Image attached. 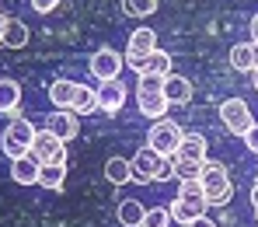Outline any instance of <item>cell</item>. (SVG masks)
Masks as SVG:
<instances>
[{
  "mask_svg": "<svg viewBox=\"0 0 258 227\" xmlns=\"http://www.w3.org/2000/svg\"><path fill=\"white\" fill-rule=\"evenodd\" d=\"M129 164H133V182H136V185L164 182L168 175H174V157L157 154L154 147H140V150H136V157H133Z\"/></svg>",
  "mask_w": 258,
  "mask_h": 227,
  "instance_id": "1",
  "label": "cell"
},
{
  "mask_svg": "<svg viewBox=\"0 0 258 227\" xmlns=\"http://www.w3.org/2000/svg\"><path fill=\"white\" fill-rule=\"evenodd\" d=\"M35 126L25 119V116H14L11 119V126L4 130V136H0V150L14 161V157H25V154H32V143H35Z\"/></svg>",
  "mask_w": 258,
  "mask_h": 227,
  "instance_id": "2",
  "label": "cell"
},
{
  "mask_svg": "<svg viewBox=\"0 0 258 227\" xmlns=\"http://www.w3.org/2000/svg\"><path fill=\"white\" fill-rule=\"evenodd\" d=\"M203 189H206V203L210 206H223L234 196V185L227 179V168L220 161H206L203 164Z\"/></svg>",
  "mask_w": 258,
  "mask_h": 227,
  "instance_id": "3",
  "label": "cell"
},
{
  "mask_svg": "<svg viewBox=\"0 0 258 227\" xmlns=\"http://www.w3.org/2000/svg\"><path fill=\"white\" fill-rule=\"evenodd\" d=\"M181 126L171 123V119H157V123H150V133H147V147H154L157 154H164V157H174L178 154V147H181Z\"/></svg>",
  "mask_w": 258,
  "mask_h": 227,
  "instance_id": "4",
  "label": "cell"
},
{
  "mask_svg": "<svg viewBox=\"0 0 258 227\" xmlns=\"http://www.w3.org/2000/svg\"><path fill=\"white\" fill-rule=\"evenodd\" d=\"M220 119H223V126H227L234 136H244L251 126H255L251 108H248V101H244V98H227V101L220 105Z\"/></svg>",
  "mask_w": 258,
  "mask_h": 227,
  "instance_id": "5",
  "label": "cell"
},
{
  "mask_svg": "<svg viewBox=\"0 0 258 227\" xmlns=\"http://www.w3.org/2000/svg\"><path fill=\"white\" fill-rule=\"evenodd\" d=\"M32 157L39 164H63L67 168V143L59 136H52L49 130H39L35 143H32Z\"/></svg>",
  "mask_w": 258,
  "mask_h": 227,
  "instance_id": "6",
  "label": "cell"
},
{
  "mask_svg": "<svg viewBox=\"0 0 258 227\" xmlns=\"http://www.w3.org/2000/svg\"><path fill=\"white\" fill-rule=\"evenodd\" d=\"M122 63H126V56H119L115 49H98L94 56H91V74H94V81H119V70H122Z\"/></svg>",
  "mask_w": 258,
  "mask_h": 227,
  "instance_id": "7",
  "label": "cell"
},
{
  "mask_svg": "<svg viewBox=\"0 0 258 227\" xmlns=\"http://www.w3.org/2000/svg\"><path fill=\"white\" fill-rule=\"evenodd\" d=\"M45 130L67 143V140H74V136L81 133V116H77L74 108H56V112L49 116V126H45Z\"/></svg>",
  "mask_w": 258,
  "mask_h": 227,
  "instance_id": "8",
  "label": "cell"
},
{
  "mask_svg": "<svg viewBox=\"0 0 258 227\" xmlns=\"http://www.w3.org/2000/svg\"><path fill=\"white\" fill-rule=\"evenodd\" d=\"M136 108H140V116H147V119H164L168 116V108H171V101L164 98V91H136Z\"/></svg>",
  "mask_w": 258,
  "mask_h": 227,
  "instance_id": "9",
  "label": "cell"
},
{
  "mask_svg": "<svg viewBox=\"0 0 258 227\" xmlns=\"http://www.w3.org/2000/svg\"><path fill=\"white\" fill-rule=\"evenodd\" d=\"M154 49H157V32H154V28H136V32L129 35V45H126V63L150 56Z\"/></svg>",
  "mask_w": 258,
  "mask_h": 227,
  "instance_id": "10",
  "label": "cell"
},
{
  "mask_svg": "<svg viewBox=\"0 0 258 227\" xmlns=\"http://www.w3.org/2000/svg\"><path fill=\"white\" fill-rule=\"evenodd\" d=\"M129 67H133L140 77H147V74L168 77V74H171V56H168V52H161V49H154L150 56H143V60H133Z\"/></svg>",
  "mask_w": 258,
  "mask_h": 227,
  "instance_id": "11",
  "label": "cell"
},
{
  "mask_svg": "<svg viewBox=\"0 0 258 227\" xmlns=\"http://www.w3.org/2000/svg\"><path fill=\"white\" fill-rule=\"evenodd\" d=\"M126 105V84L122 81H105L98 88V108L101 112H119Z\"/></svg>",
  "mask_w": 258,
  "mask_h": 227,
  "instance_id": "12",
  "label": "cell"
},
{
  "mask_svg": "<svg viewBox=\"0 0 258 227\" xmlns=\"http://www.w3.org/2000/svg\"><path fill=\"white\" fill-rule=\"evenodd\" d=\"M230 67L237 74H255L258 70V49L255 42H237L230 49Z\"/></svg>",
  "mask_w": 258,
  "mask_h": 227,
  "instance_id": "13",
  "label": "cell"
},
{
  "mask_svg": "<svg viewBox=\"0 0 258 227\" xmlns=\"http://www.w3.org/2000/svg\"><path fill=\"white\" fill-rule=\"evenodd\" d=\"M39 161L32 157V154H25V157H14L11 161V179L18 182V185H39Z\"/></svg>",
  "mask_w": 258,
  "mask_h": 227,
  "instance_id": "14",
  "label": "cell"
},
{
  "mask_svg": "<svg viewBox=\"0 0 258 227\" xmlns=\"http://www.w3.org/2000/svg\"><path fill=\"white\" fill-rule=\"evenodd\" d=\"M206 150H210V143H206L203 133H185L174 157H181V161H206Z\"/></svg>",
  "mask_w": 258,
  "mask_h": 227,
  "instance_id": "15",
  "label": "cell"
},
{
  "mask_svg": "<svg viewBox=\"0 0 258 227\" xmlns=\"http://www.w3.org/2000/svg\"><path fill=\"white\" fill-rule=\"evenodd\" d=\"M171 220L174 224H192V220H199V217H206V203H188V199H171Z\"/></svg>",
  "mask_w": 258,
  "mask_h": 227,
  "instance_id": "16",
  "label": "cell"
},
{
  "mask_svg": "<svg viewBox=\"0 0 258 227\" xmlns=\"http://www.w3.org/2000/svg\"><path fill=\"white\" fill-rule=\"evenodd\" d=\"M77 88H81V84H74V81H67V77H56V81L49 84V98H52V105H56V108H74Z\"/></svg>",
  "mask_w": 258,
  "mask_h": 227,
  "instance_id": "17",
  "label": "cell"
},
{
  "mask_svg": "<svg viewBox=\"0 0 258 227\" xmlns=\"http://www.w3.org/2000/svg\"><path fill=\"white\" fill-rule=\"evenodd\" d=\"M164 98L171 105H185V101H192V84L185 77H178V74H168L164 77Z\"/></svg>",
  "mask_w": 258,
  "mask_h": 227,
  "instance_id": "18",
  "label": "cell"
},
{
  "mask_svg": "<svg viewBox=\"0 0 258 227\" xmlns=\"http://www.w3.org/2000/svg\"><path fill=\"white\" fill-rule=\"evenodd\" d=\"M21 105V84L14 77H0V112H18Z\"/></svg>",
  "mask_w": 258,
  "mask_h": 227,
  "instance_id": "19",
  "label": "cell"
},
{
  "mask_svg": "<svg viewBox=\"0 0 258 227\" xmlns=\"http://www.w3.org/2000/svg\"><path fill=\"white\" fill-rule=\"evenodd\" d=\"M143 217H147V206L140 199H122L119 203V224L122 227H140Z\"/></svg>",
  "mask_w": 258,
  "mask_h": 227,
  "instance_id": "20",
  "label": "cell"
},
{
  "mask_svg": "<svg viewBox=\"0 0 258 227\" xmlns=\"http://www.w3.org/2000/svg\"><path fill=\"white\" fill-rule=\"evenodd\" d=\"M4 45H7V49H25V45H28V25H25V21H18V18H7Z\"/></svg>",
  "mask_w": 258,
  "mask_h": 227,
  "instance_id": "21",
  "label": "cell"
},
{
  "mask_svg": "<svg viewBox=\"0 0 258 227\" xmlns=\"http://www.w3.org/2000/svg\"><path fill=\"white\" fill-rule=\"evenodd\" d=\"M105 179L112 182V185H126V182H133V164H129L126 157H108Z\"/></svg>",
  "mask_w": 258,
  "mask_h": 227,
  "instance_id": "22",
  "label": "cell"
},
{
  "mask_svg": "<svg viewBox=\"0 0 258 227\" xmlns=\"http://www.w3.org/2000/svg\"><path fill=\"white\" fill-rule=\"evenodd\" d=\"M63 179H67V168L63 164H42L39 168V185L49 189V192L52 189H63Z\"/></svg>",
  "mask_w": 258,
  "mask_h": 227,
  "instance_id": "23",
  "label": "cell"
},
{
  "mask_svg": "<svg viewBox=\"0 0 258 227\" xmlns=\"http://www.w3.org/2000/svg\"><path fill=\"white\" fill-rule=\"evenodd\" d=\"M98 108V88H77V98H74V112L77 116H91Z\"/></svg>",
  "mask_w": 258,
  "mask_h": 227,
  "instance_id": "24",
  "label": "cell"
},
{
  "mask_svg": "<svg viewBox=\"0 0 258 227\" xmlns=\"http://www.w3.org/2000/svg\"><path fill=\"white\" fill-rule=\"evenodd\" d=\"M178 199H188V203H206V189H203V179H185L178 185ZM210 206V203H206Z\"/></svg>",
  "mask_w": 258,
  "mask_h": 227,
  "instance_id": "25",
  "label": "cell"
},
{
  "mask_svg": "<svg viewBox=\"0 0 258 227\" xmlns=\"http://www.w3.org/2000/svg\"><path fill=\"white\" fill-rule=\"evenodd\" d=\"M203 164L206 161H181V157H174V175L185 182V179H203Z\"/></svg>",
  "mask_w": 258,
  "mask_h": 227,
  "instance_id": "26",
  "label": "cell"
},
{
  "mask_svg": "<svg viewBox=\"0 0 258 227\" xmlns=\"http://www.w3.org/2000/svg\"><path fill=\"white\" fill-rule=\"evenodd\" d=\"M168 224H174L171 210H168V206H154V210H147V217H143L140 227H168Z\"/></svg>",
  "mask_w": 258,
  "mask_h": 227,
  "instance_id": "27",
  "label": "cell"
},
{
  "mask_svg": "<svg viewBox=\"0 0 258 227\" xmlns=\"http://www.w3.org/2000/svg\"><path fill=\"white\" fill-rule=\"evenodd\" d=\"M122 11L133 18H147V14L157 11V0H122Z\"/></svg>",
  "mask_w": 258,
  "mask_h": 227,
  "instance_id": "28",
  "label": "cell"
},
{
  "mask_svg": "<svg viewBox=\"0 0 258 227\" xmlns=\"http://www.w3.org/2000/svg\"><path fill=\"white\" fill-rule=\"evenodd\" d=\"M140 91H164V77H157V74L140 77Z\"/></svg>",
  "mask_w": 258,
  "mask_h": 227,
  "instance_id": "29",
  "label": "cell"
},
{
  "mask_svg": "<svg viewBox=\"0 0 258 227\" xmlns=\"http://www.w3.org/2000/svg\"><path fill=\"white\" fill-rule=\"evenodd\" d=\"M244 143H248V150H255V154H258V123L244 133Z\"/></svg>",
  "mask_w": 258,
  "mask_h": 227,
  "instance_id": "30",
  "label": "cell"
},
{
  "mask_svg": "<svg viewBox=\"0 0 258 227\" xmlns=\"http://www.w3.org/2000/svg\"><path fill=\"white\" fill-rule=\"evenodd\" d=\"M56 4H59V0H32V7H35L39 14H49V11H52Z\"/></svg>",
  "mask_w": 258,
  "mask_h": 227,
  "instance_id": "31",
  "label": "cell"
},
{
  "mask_svg": "<svg viewBox=\"0 0 258 227\" xmlns=\"http://www.w3.org/2000/svg\"><path fill=\"white\" fill-rule=\"evenodd\" d=\"M188 227H216V224H213V220H210V217H199V220H192V224H188Z\"/></svg>",
  "mask_w": 258,
  "mask_h": 227,
  "instance_id": "32",
  "label": "cell"
},
{
  "mask_svg": "<svg viewBox=\"0 0 258 227\" xmlns=\"http://www.w3.org/2000/svg\"><path fill=\"white\" fill-rule=\"evenodd\" d=\"M251 42L258 45V14H255V18H251Z\"/></svg>",
  "mask_w": 258,
  "mask_h": 227,
  "instance_id": "33",
  "label": "cell"
},
{
  "mask_svg": "<svg viewBox=\"0 0 258 227\" xmlns=\"http://www.w3.org/2000/svg\"><path fill=\"white\" fill-rule=\"evenodd\" d=\"M251 203H255V210H258V182L251 185Z\"/></svg>",
  "mask_w": 258,
  "mask_h": 227,
  "instance_id": "34",
  "label": "cell"
},
{
  "mask_svg": "<svg viewBox=\"0 0 258 227\" xmlns=\"http://www.w3.org/2000/svg\"><path fill=\"white\" fill-rule=\"evenodd\" d=\"M4 28H7V18L0 14V45H4Z\"/></svg>",
  "mask_w": 258,
  "mask_h": 227,
  "instance_id": "35",
  "label": "cell"
},
{
  "mask_svg": "<svg viewBox=\"0 0 258 227\" xmlns=\"http://www.w3.org/2000/svg\"><path fill=\"white\" fill-rule=\"evenodd\" d=\"M255 91H258V70H255Z\"/></svg>",
  "mask_w": 258,
  "mask_h": 227,
  "instance_id": "36",
  "label": "cell"
}]
</instances>
